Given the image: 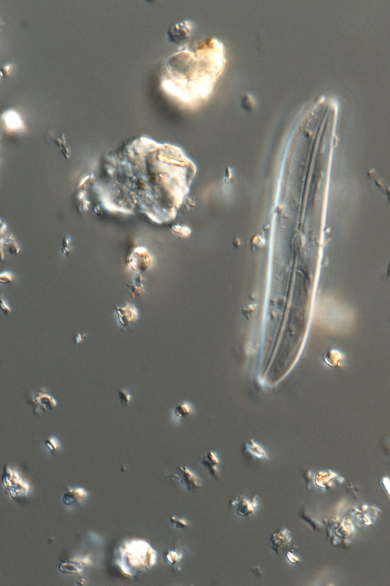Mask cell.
<instances>
[{
	"instance_id": "obj_1",
	"label": "cell",
	"mask_w": 390,
	"mask_h": 586,
	"mask_svg": "<svg viewBox=\"0 0 390 586\" xmlns=\"http://www.w3.org/2000/svg\"><path fill=\"white\" fill-rule=\"evenodd\" d=\"M226 65L223 42L206 36L182 46L168 57L162 86L182 107L196 109L209 100Z\"/></svg>"
},
{
	"instance_id": "obj_2",
	"label": "cell",
	"mask_w": 390,
	"mask_h": 586,
	"mask_svg": "<svg viewBox=\"0 0 390 586\" xmlns=\"http://www.w3.org/2000/svg\"><path fill=\"white\" fill-rule=\"evenodd\" d=\"M27 402L33 408L35 414H40L48 410H53L56 407V402L55 398L47 395L42 389L28 395Z\"/></svg>"
},
{
	"instance_id": "obj_3",
	"label": "cell",
	"mask_w": 390,
	"mask_h": 586,
	"mask_svg": "<svg viewBox=\"0 0 390 586\" xmlns=\"http://www.w3.org/2000/svg\"><path fill=\"white\" fill-rule=\"evenodd\" d=\"M179 474H175L172 476V479L180 483L187 490L198 489L202 486V482L199 477L197 476L191 469L186 467H179Z\"/></svg>"
},
{
	"instance_id": "obj_4",
	"label": "cell",
	"mask_w": 390,
	"mask_h": 586,
	"mask_svg": "<svg viewBox=\"0 0 390 586\" xmlns=\"http://www.w3.org/2000/svg\"><path fill=\"white\" fill-rule=\"evenodd\" d=\"M271 541L272 544V549L278 555L280 553V551L284 550L287 548H290V549L291 547L297 548V547L292 544L291 532L287 528H283V527L275 532L273 536L271 537Z\"/></svg>"
},
{
	"instance_id": "obj_5",
	"label": "cell",
	"mask_w": 390,
	"mask_h": 586,
	"mask_svg": "<svg viewBox=\"0 0 390 586\" xmlns=\"http://www.w3.org/2000/svg\"><path fill=\"white\" fill-rule=\"evenodd\" d=\"M117 319L124 330H128L138 319V311L133 306H126L115 308Z\"/></svg>"
},
{
	"instance_id": "obj_6",
	"label": "cell",
	"mask_w": 390,
	"mask_h": 586,
	"mask_svg": "<svg viewBox=\"0 0 390 586\" xmlns=\"http://www.w3.org/2000/svg\"><path fill=\"white\" fill-rule=\"evenodd\" d=\"M194 28L193 21L191 20H185L172 25L168 31V36L172 41L180 42L191 35Z\"/></svg>"
},
{
	"instance_id": "obj_7",
	"label": "cell",
	"mask_w": 390,
	"mask_h": 586,
	"mask_svg": "<svg viewBox=\"0 0 390 586\" xmlns=\"http://www.w3.org/2000/svg\"><path fill=\"white\" fill-rule=\"evenodd\" d=\"M256 499V497H255L253 502H250L242 495H238L234 500L230 502V506L232 507L237 506L236 512L240 516H250L256 511L257 506V501Z\"/></svg>"
},
{
	"instance_id": "obj_8",
	"label": "cell",
	"mask_w": 390,
	"mask_h": 586,
	"mask_svg": "<svg viewBox=\"0 0 390 586\" xmlns=\"http://www.w3.org/2000/svg\"><path fill=\"white\" fill-rule=\"evenodd\" d=\"M87 495V492L83 488H73L67 487L62 496V502L67 506H74L80 503Z\"/></svg>"
},
{
	"instance_id": "obj_9",
	"label": "cell",
	"mask_w": 390,
	"mask_h": 586,
	"mask_svg": "<svg viewBox=\"0 0 390 586\" xmlns=\"http://www.w3.org/2000/svg\"><path fill=\"white\" fill-rule=\"evenodd\" d=\"M219 463L220 462H219L217 456L212 451L206 453L204 457H203L202 460H200V464L206 468L210 476L215 479H219V472L218 469H217Z\"/></svg>"
},
{
	"instance_id": "obj_10",
	"label": "cell",
	"mask_w": 390,
	"mask_h": 586,
	"mask_svg": "<svg viewBox=\"0 0 390 586\" xmlns=\"http://www.w3.org/2000/svg\"><path fill=\"white\" fill-rule=\"evenodd\" d=\"M89 562L86 560H75L74 561L64 563L59 566V570L63 573L78 574L85 569V566L89 564Z\"/></svg>"
},
{
	"instance_id": "obj_11",
	"label": "cell",
	"mask_w": 390,
	"mask_h": 586,
	"mask_svg": "<svg viewBox=\"0 0 390 586\" xmlns=\"http://www.w3.org/2000/svg\"><path fill=\"white\" fill-rule=\"evenodd\" d=\"M323 362L331 368H339L342 365L343 356L338 350L332 349L324 356Z\"/></svg>"
},
{
	"instance_id": "obj_12",
	"label": "cell",
	"mask_w": 390,
	"mask_h": 586,
	"mask_svg": "<svg viewBox=\"0 0 390 586\" xmlns=\"http://www.w3.org/2000/svg\"><path fill=\"white\" fill-rule=\"evenodd\" d=\"M245 448H246L248 453H250L251 455L255 456L256 458H268V455L266 453L265 450L260 445H259L256 441H253V440H251L249 442L246 443Z\"/></svg>"
},
{
	"instance_id": "obj_13",
	"label": "cell",
	"mask_w": 390,
	"mask_h": 586,
	"mask_svg": "<svg viewBox=\"0 0 390 586\" xmlns=\"http://www.w3.org/2000/svg\"><path fill=\"white\" fill-rule=\"evenodd\" d=\"M182 553L179 550H169L165 556V560L169 565L176 566L182 559Z\"/></svg>"
},
{
	"instance_id": "obj_14",
	"label": "cell",
	"mask_w": 390,
	"mask_h": 586,
	"mask_svg": "<svg viewBox=\"0 0 390 586\" xmlns=\"http://www.w3.org/2000/svg\"><path fill=\"white\" fill-rule=\"evenodd\" d=\"M191 406L188 404H182L177 406L175 409V414L177 418H182L191 412Z\"/></svg>"
},
{
	"instance_id": "obj_15",
	"label": "cell",
	"mask_w": 390,
	"mask_h": 586,
	"mask_svg": "<svg viewBox=\"0 0 390 586\" xmlns=\"http://www.w3.org/2000/svg\"><path fill=\"white\" fill-rule=\"evenodd\" d=\"M118 398H119L120 402L123 405H125L128 406L131 400V396L130 395L129 392L126 390H120L118 391Z\"/></svg>"
},
{
	"instance_id": "obj_16",
	"label": "cell",
	"mask_w": 390,
	"mask_h": 586,
	"mask_svg": "<svg viewBox=\"0 0 390 586\" xmlns=\"http://www.w3.org/2000/svg\"><path fill=\"white\" fill-rule=\"evenodd\" d=\"M170 522L175 526V527L178 529L186 528L187 527V521L184 519L176 518V517H172L170 518Z\"/></svg>"
},
{
	"instance_id": "obj_17",
	"label": "cell",
	"mask_w": 390,
	"mask_h": 586,
	"mask_svg": "<svg viewBox=\"0 0 390 586\" xmlns=\"http://www.w3.org/2000/svg\"><path fill=\"white\" fill-rule=\"evenodd\" d=\"M368 175L369 176H371V177L373 178V179H374V182H375V183H376V186H379V187H380V189H382L381 190H383V193H384V194H385V195H387V196L389 197V200H390V189L389 188V187H387V186H383V183H380V180H379V179H376V176H374L372 175V174H371V171H370V172H368Z\"/></svg>"
},
{
	"instance_id": "obj_18",
	"label": "cell",
	"mask_w": 390,
	"mask_h": 586,
	"mask_svg": "<svg viewBox=\"0 0 390 586\" xmlns=\"http://www.w3.org/2000/svg\"><path fill=\"white\" fill-rule=\"evenodd\" d=\"M44 445H45L47 449L51 451V453L55 452L56 450V448H57L56 442L53 439H47V440H46L45 442H44Z\"/></svg>"
},
{
	"instance_id": "obj_19",
	"label": "cell",
	"mask_w": 390,
	"mask_h": 586,
	"mask_svg": "<svg viewBox=\"0 0 390 586\" xmlns=\"http://www.w3.org/2000/svg\"><path fill=\"white\" fill-rule=\"evenodd\" d=\"M286 558H287V561H288L290 564H294H294H297L298 563H299V561H300V560L298 558L297 556L293 554V553L290 551L287 552V553H286Z\"/></svg>"
},
{
	"instance_id": "obj_20",
	"label": "cell",
	"mask_w": 390,
	"mask_h": 586,
	"mask_svg": "<svg viewBox=\"0 0 390 586\" xmlns=\"http://www.w3.org/2000/svg\"><path fill=\"white\" fill-rule=\"evenodd\" d=\"M1 282L2 283H9L12 282V276L10 274L7 273V276H5V274H2L1 276Z\"/></svg>"
},
{
	"instance_id": "obj_21",
	"label": "cell",
	"mask_w": 390,
	"mask_h": 586,
	"mask_svg": "<svg viewBox=\"0 0 390 586\" xmlns=\"http://www.w3.org/2000/svg\"><path fill=\"white\" fill-rule=\"evenodd\" d=\"M84 339H85V335H82V334H81V333H77V334H76V335H75V344H78V345H79V344H82V341H84Z\"/></svg>"
},
{
	"instance_id": "obj_22",
	"label": "cell",
	"mask_w": 390,
	"mask_h": 586,
	"mask_svg": "<svg viewBox=\"0 0 390 586\" xmlns=\"http://www.w3.org/2000/svg\"><path fill=\"white\" fill-rule=\"evenodd\" d=\"M387 277H390V262L389 263L388 268H387Z\"/></svg>"
}]
</instances>
